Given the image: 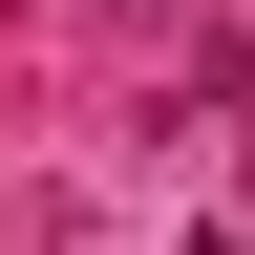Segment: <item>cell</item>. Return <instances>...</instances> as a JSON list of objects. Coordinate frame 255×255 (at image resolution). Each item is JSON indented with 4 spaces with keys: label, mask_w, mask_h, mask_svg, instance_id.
<instances>
[{
    "label": "cell",
    "mask_w": 255,
    "mask_h": 255,
    "mask_svg": "<svg viewBox=\"0 0 255 255\" xmlns=\"http://www.w3.org/2000/svg\"><path fill=\"white\" fill-rule=\"evenodd\" d=\"M128 21H170V0H128Z\"/></svg>",
    "instance_id": "cell-1"
}]
</instances>
